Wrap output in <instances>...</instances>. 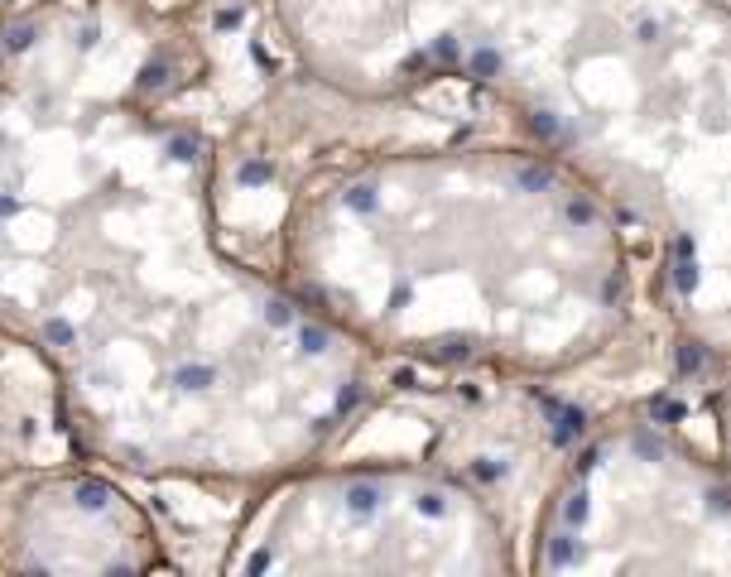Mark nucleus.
<instances>
[{"label": "nucleus", "mask_w": 731, "mask_h": 577, "mask_svg": "<svg viewBox=\"0 0 731 577\" xmlns=\"http://www.w3.org/2000/svg\"><path fill=\"white\" fill-rule=\"evenodd\" d=\"M193 15L34 0L0 29V337L39 361L68 443L115 472L260 491L361 404V347L241 255L178 101Z\"/></svg>", "instance_id": "1"}, {"label": "nucleus", "mask_w": 731, "mask_h": 577, "mask_svg": "<svg viewBox=\"0 0 731 577\" xmlns=\"http://www.w3.org/2000/svg\"><path fill=\"white\" fill-rule=\"evenodd\" d=\"M0 568L145 573L169 568V553L145 505L111 477L34 457L0 472Z\"/></svg>", "instance_id": "2"}, {"label": "nucleus", "mask_w": 731, "mask_h": 577, "mask_svg": "<svg viewBox=\"0 0 731 577\" xmlns=\"http://www.w3.org/2000/svg\"><path fill=\"white\" fill-rule=\"evenodd\" d=\"M15 10H19V0H0V29H5V19H10Z\"/></svg>", "instance_id": "3"}]
</instances>
